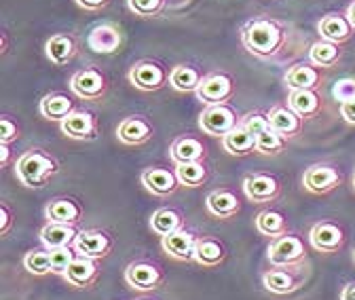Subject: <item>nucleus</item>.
I'll return each mask as SVG.
<instances>
[{
	"label": "nucleus",
	"instance_id": "obj_31",
	"mask_svg": "<svg viewBox=\"0 0 355 300\" xmlns=\"http://www.w3.org/2000/svg\"><path fill=\"white\" fill-rule=\"evenodd\" d=\"M47 58L55 66H66L76 55V40L66 34H55L47 40Z\"/></svg>",
	"mask_w": 355,
	"mask_h": 300
},
{
	"label": "nucleus",
	"instance_id": "obj_34",
	"mask_svg": "<svg viewBox=\"0 0 355 300\" xmlns=\"http://www.w3.org/2000/svg\"><path fill=\"white\" fill-rule=\"evenodd\" d=\"M74 108V102L64 94H49L40 100V114L49 121H64Z\"/></svg>",
	"mask_w": 355,
	"mask_h": 300
},
{
	"label": "nucleus",
	"instance_id": "obj_32",
	"mask_svg": "<svg viewBox=\"0 0 355 300\" xmlns=\"http://www.w3.org/2000/svg\"><path fill=\"white\" fill-rule=\"evenodd\" d=\"M222 146H225V150L229 155L243 157V155H250L252 150H256V138L245 130L239 121V125L235 127V130L222 138Z\"/></svg>",
	"mask_w": 355,
	"mask_h": 300
},
{
	"label": "nucleus",
	"instance_id": "obj_46",
	"mask_svg": "<svg viewBox=\"0 0 355 300\" xmlns=\"http://www.w3.org/2000/svg\"><path fill=\"white\" fill-rule=\"evenodd\" d=\"M76 3L83 7V9H89V11H96V9H102L106 7L110 0H76Z\"/></svg>",
	"mask_w": 355,
	"mask_h": 300
},
{
	"label": "nucleus",
	"instance_id": "obj_9",
	"mask_svg": "<svg viewBox=\"0 0 355 300\" xmlns=\"http://www.w3.org/2000/svg\"><path fill=\"white\" fill-rule=\"evenodd\" d=\"M114 247V239L108 231L104 229H85L78 233L74 249L78 252V256H87V258L94 261H102L112 252Z\"/></svg>",
	"mask_w": 355,
	"mask_h": 300
},
{
	"label": "nucleus",
	"instance_id": "obj_17",
	"mask_svg": "<svg viewBox=\"0 0 355 300\" xmlns=\"http://www.w3.org/2000/svg\"><path fill=\"white\" fill-rule=\"evenodd\" d=\"M142 184L155 197H169L180 186V180L175 176V169L165 167H148L142 171Z\"/></svg>",
	"mask_w": 355,
	"mask_h": 300
},
{
	"label": "nucleus",
	"instance_id": "obj_35",
	"mask_svg": "<svg viewBox=\"0 0 355 300\" xmlns=\"http://www.w3.org/2000/svg\"><path fill=\"white\" fill-rule=\"evenodd\" d=\"M203 76L197 68L193 66H187V64H180V66H175L171 72H169V82H171V87L175 91H197L199 89V85H201Z\"/></svg>",
	"mask_w": 355,
	"mask_h": 300
},
{
	"label": "nucleus",
	"instance_id": "obj_47",
	"mask_svg": "<svg viewBox=\"0 0 355 300\" xmlns=\"http://www.w3.org/2000/svg\"><path fill=\"white\" fill-rule=\"evenodd\" d=\"M11 161V150H9V144H0V165L7 167Z\"/></svg>",
	"mask_w": 355,
	"mask_h": 300
},
{
	"label": "nucleus",
	"instance_id": "obj_25",
	"mask_svg": "<svg viewBox=\"0 0 355 300\" xmlns=\"http://www.w3.org/2000/svg\"><path fill=\"white\" fill-rule=\"evenodd\" d=\"M80 231H76L74 224H60V222H47L40 229V241L47 249H58V247H68L76 243Z\"/></svg>",
	"mask_w": 355,
	"mask_h": 300
},
{
	"label": "nucleus",
	"instance_id": "obj_23",
	"mask_svg": "<svg viewBox=\"0 0 355 300\" xmlns=\"http://www.w3.org/2000/svg\"><path fill=\"white\" fill-rule=\"evenodd\" d=\"M266 116H269V123H271L273 130L277 134H282L286 140L296 138L304 127V118L298 116L290 106H275V108H271V112Z\"/></svg>",
	"mask_w": 355,
	"mask_h": 300
},
{
	"label": "nucleus",
	"instance_id": "obj_1",
	"mask_svg": "<svg viewBox=\"0 0 355 300\" xmlns=\"http://www.w3.org/2000/svg\"><path fill=\"white\" fill-rule=\"evenodd\" d=\"M241 40L250 53H254L258 58H273L284 47L286 32L277 21L260 17V19H252L243 28Z\"/></svg>",
	"mask_w": 355,
	"mask_h": 300
},
{
	"label": "nucleus",
	"instance_id": "obj_42",
	"mask_svg": "<svg viewBox=\"0 0 355 300\" xmlns=\"http://www.w3.org/2000/svg\"><path fill=\"white\" fill-rule=\"evenodd\" d=\"M332 98L336 102H349V100H355V78H340L334 82L332 87Z\"/></svg>",
	"mask_w": 355,
	"mask_h": 300
},
{
	"label": "nucleus",
	"instance_id": "obj_41",
	"mask_svg": "<svg viewBox=\"0 0 355 300\" xmlns=\"http://www.w3.org/2000/svg\"><path fill=\"white\" fill-rule=\"evenodd\" d=\"M241 125L245 127V130H248L254 138H256L258 134H262L264 130H269V127H271L269 116H266V114H260V112H252V114L243 116V118H241Z\"/></svg>",
	"mask_w": 355,
	"mask_h": 300
},
{
	"label": "nucleus",
	"instance_id": "obj_13",
	"mask_svg": "<svg viewBox=\"0 0 355 300\" xmlns=\"http://www.w3.org/2000/svg\"><path fill=\"white\" fill-rule=\"evenodd\" d=\"M70 89L83 100H100L106 94V76L96 68L78 70L70 80Z\"/></svg>",
	"mask_w": 355,
	"mask_h": 300
},
{
	"label": "nucleus",
	"instance_id": "obj_8",
	"mask_svg": "<svg viewBox=\"0 0 355 300\" xmlns=\"http://www.w3.org/2000/svg\"><path fill=\"white\" fill-rule=\"evenodd\" d=\"M309 243H311V247L322 254H336L345 247L347 235L338 222L322 220V222L313 224V229L309 231Z\"/></svg>",
	"mask_w": 355,
	"mask_h": 300
},
{
	"label": "nucleus",
	"instance_id": "obj_22",
	"mask_svg": "<svg viewBox=\"0 0 355 300\" xmlns=\"http://www.w3.org/2000/svg\"><path fill=\"white\" fill-rule=\"evenodd\" d=\"M227 256H229L227 245L220 239L207 237V235H201L197 239V247H195V263L197 265H201L205 269H216L227 261Z\"/></svg>",
	"mask_w": 355,
	"mask_h": 300
},
{
	"label": "nucleus",
	"instance_id": "obj_19",
	"mask_svg": "<svg viewBox=\"0 0 355 300\" xmlns=\"http://www.w3.org/2000/svg\"><path fill=\"white\" fill-rule=\"evenodd\" d=\"M44 218L47 222H60V224H78L83 218V205L72 197H58L51 199L44 207Z\"/></svg>",
	"mask_w": 355,
	"mask_h": 300
},
{
	"label": "nucleus",
	"instance_id": "obj_40",
	"mask_svg": "<svg viewBox=\"0 0 355 300\" xmlns=\"http://www.w3.org/2000/svg\"><path fill=\"white\" fill-rule=\"evenodd\" d=\"M129 9L142 17H155L163 11L165 0H127Z\"/></svg>",
	"mask_w": 355,
	"mask_h": 300
},
{
	"label": "nucleus",
	"instance_id": "obj_39",
	"mask_svg": "<svg viewBox=\"0 0 355 300\" xmlns=\"http://www.w3.org/2000/svg\"><path fill=\"white\" fill-rule=\"evenodd\" d=\"M78 256V252L74 249V245L68 247H58L51 249V271L60 277H64V273L68 271V267L72 265V261Z\"/></svg>",
	"mask_w": 355,
	"mask_h": 300
},
{
	"label": "nucleus",
	"instance_id": "obj_18",
	"mask_svg": "<svg viewBox=\"0 0 355 300\" xmlns=\"http://www.w3.org/2000/svg\"><path fill=\"white\" fill-rule=\"evenodd\" d=\"M64 279L68 281V285L76 290L92 288L100 279V265L94 258H87V256H76L68 271L64 273Z\"/></svg>",
	"mask_w": 355,
	"mask_h": 300
},
{
	"label": "nucleus",
	"instance_id": "obj_24",
	"mask_svg": "<svg viewBox=\"0 0 355 300\" xmlns=\"http://www.w3.org/2000/svg\"><path fill=\"white\" fill-rule=\"evenodd\" d=\"M318 30L322 34L324 40H330V42H336V45H343V42H347L355 28L351 26L349 17L347 15H340V13H328L320 19L318 24Z\"/></svg>",
	"mask_w": 355,
	"mask_h": 300
},
{
	"label": "nucleus",
	"instance_id": "obj_11",
	"mask_svg": "<svg viewBox=\"0 0 355 300\" xmlns=\"http://www.w3.org/2000/svg\"><path fill=\"white\" fill-rule=\"evenodd\" d=\"M167 78H169L167 70L157 62H138L129 70L131 85L142 91H159L167 82Z\"/></svg>",
	"mask_w": 355,
	"mask_h": 300
},
{
	"label": "nucleus",
	"instance_id": "obj_38",
	"mask_svg": "<svg viewBox=\"0 0 355 300\" xmlns=\"http://www.w3.org/2000/svg\"><path fill=\"white\" fill-rule=\"evenodd\" d=\"M286 138L282 134H277L273 127H269V130H264L262 134L256 136V152L260 155H266V157H273V155H279L284 152L286 148Z\"/></svg>",
	"mask_w": 355,
	"mask_h": 300
},
{
	"label": "nucleus",
	"instance_id": "obj_29",
	"mask_svg": "<svg viewBox=\"0 0 355 300\" xmlns=\"http://www.w3.org/2000/svg\"><path fill=\"white\" fill-rule=\"evenodd\" d=\"M171 161L173 163H193V161H203L205 159V146L197 138L184 136L178 138L171 148H169Z\"/></svg>",
	"mask_w": 355,
	"mask_h": 300
},
{
	"label": "nucleus",
	"instance_id": "obj_44",
	"mask_svg": "<svg viewBox=\"0 0 355 300\" xmlns=\"http://www.w3.org/2000/svg\"><path fill=\"white\" fill-rule=\"evenodd\" d=\"M13 224V213L7 203H0V235H9Z\"/></svg>",
	"mask_w": 355,
	"mask_h": 300
},
{
	"label": "nucleus",
	"instance_id": "obj_15",
	"mask_svg": "<svg viewBox=\"0 0 355 300\" xmlns=\"http://www.w3.org/2000/svg\"><path fill=\"white\" fill-rule=\"evenodd\" d=\"M197 235L191 229H180L167 237H161V245L167 256H171L173 261H195V247H197Z\"/></svg>",
	"mask_w": 355,
	"mask_h": 300
},
{
	"label": "nucleus",
	"instance_id": "obj_12",
	"mask_svg": "<svg viewBox=\"0 0 355 300\" xmlns=\"http://www.w3.org/2000/svg\"><path fill=\"white\" fill-rule=\"evenodd\" d=\"M243 193L254 203H271L282 195V184L271 174H250L243 180Z\"/></svg>",
	"mask_w": 355,
	"mask_h": 300
},
{
	"label": "nucleus",
	"instance_id": "obj_2",
	"mask_svg": "<svg viewBox=\"0 0 355 300\" xmlns=\"http://www.w3.org/2000/svg\"><path fill=\"white\" fill-rule=\"evenodd\" d=\"M60 163L40 148H30L26 150L17 163H15V174L19 182L28 188H42L49 182L51 176L58 174Z\"/></svg>",
	"mask_w": 355,
	"mask_h": 300
},
{
	"label": "nucleus",
	"instance_id": "obj_37",
	"mask_svg": "<svg viewBox=\"0 0 355 300\" xmlns=\"http://www.w3.org/2000/svg\"><path fill=\"white\" fill-rule=\"evenodd\" d=\"M24 267L28 273L42 277V275H49L51 271V249H30L24 256Z\"/></svg>",
	"mask_w": 355,
	"mask_h": 300
},
{
	"label": "nucleus",
	"instance_id": "obj_14",
	"mask_svg": "<svg viewBox=\"0 0 355 300\" xmlns=\"http://www.w3.org/2000/svg\"><path fill=\"white\" fill-rule=\"evenodd\" d=\"M64 136L72 140H94L98 138V118L87 110H72L64 121H60Z\"/></svg>",
	"mask_w": 355,
	"mask_h": 300
},
{
	"label": "nucleus",
	"instance_id": "obj_10",
	"mask_svg": "<svg viewBox=\"0 0 355 300\" xmlns=\"http://www.w3.org/2000/svg\"><path fill=\"white\" fill-rule=\"evenodd\" d=\"M233 91H235V85H233L231 76L216 72V74L203 76L199 89L195 94L203 104L211 106V104H227V100L233 96Z\"/></svg>",
	"mask_w": 355,
	"mask_h": 300
},
{
	"label": "nucleus",
	"instance_id": "obj_49",
	"mask_svg": "<svg viewBox=\"0 0 355 300\" xmlns=\"http://www.w3.org/2000/svg\"><path fill=\"white\" fill-rule=\"evenodd\" d=\"M347 17H349V21H351V26L355 28V0H353V3L347 7V13H345Z\"/></svg>",
	"mask_w": 355,
	"mask_h": 300
},
{
	"label": "nucleus",
	"instance_id": "obj_43",
	"mask_svg": "<svg viewBox=\"0 0 355 300\" xmlns=\"http://www.w3.org/2000/svg\"><path fill=\"white\" fill-rule=\"evenodd\" d=\"M19 138V127L11 116L0 118V144H11Z\"/></svg>",
	"mask_w": 355,
	"mask_h": 300
},
{
	"label": "nucleus",
	"instance_id": "obj_16",
	"mask_svg": "<svg viewBox=\"0 0 355 300\" xmlns=\"http://www.w3.org/2000/svg\"><path fill=\"white\" fill-rule=\"evenodd\" d=\"M153 125L144 116H127L116 127V138L125 146H142L153 138Z\"/></svg>",
	"mask_w": 355,
	"mask_h": 300
},
{
	"label": "nucleus",
	"instance_id": "obj_45",
	"mask_svg": "<svg viewBox=\"0 0 355 300\" xmlns=\"http://www.w3.org/2000/svg\"><path fill=\"white\" fill-rule=\"evenodd\" d=\"M340 116L347 121V123H351V125H355V100H349V102H343L340 104Z\"/></svg>",
	"mask_w": 355,
	"mask_h": 300
},
{
	"label": "nucleus",
	"instance_id": "obj_20",
	"mask_svg": "<svg viewBox=\"0 0 355 300\" xmlns=\"http://www.w3.org/2000/svg\"><path fill=\"white\" fill-rule=\"evenodd\" d=\"M205 207H207V211L211 213V216L222 218V220H229V218L237 216V213L241 211V201L229 188H216V191H211L207 195Z\"/></svg>",
	"mask_w": 355,
	"mask_h": 300
},
{
	"label": "nucleus",
	"instance_id": "obj_52",
	"mask_svg": "<svg viewBox=\"0 0 355 300\" xmlns=\"http://www.w3.org/2000/svg\"><path fill=\"white\" fill-rule=\"evenodd\" d=\"M353 258H355V254H353Z\"/></svg>",
	"mask_w": 355,
	"mask_h": 300
},
{
	"label": "nucleus",
	"instance_id": "obj_33",
	"mask_svg": "<svg viewBox=\"0 0 355 300\" xmlns=\"http://www.w3.org/2000/svg\"><path fill=\"white\" fill-rule=\"evenodd\" d=\"M343 58V49L340 45H336V42H330V40H318L311 45L309 49V60L311 64L315 66H322V68H332L338 64V60Z\"/></svg>",
	"mask_w": 355,
	"mask_h": 300
},
{
	"label": "nucleus",
	"instance_id": "obj_48",
	"mask_svg": "<svg viewBox=\"0 0 355 300\" xmlns=\"http://www.w3.org/2000/svg\"><path fill=\"white\" fill-rule=\"evenodd\" d=\"M340 300H355V283H347L340 292Z\"/></svg>",
	"mask_w": 355,
	"mask_h": 300
},
{
	"label": "nucleus",
	"instance_id": "obj_30",
	"mask_svg": "<svg viewBox=\"0 0 355 300\" xmlns=\"http://www.w3.org/2000/svg\"><path fill=\"white\" fill-rule=\"evenodd\" d=\"M256 231L269 239H277L288 233V220L277 209H264L256 216Z\"/></svg>",
	"mask_w": 355,
	"mask_h": 300
},
{
	"label": "nucleus",
	"instance_id": "obj_4",
	"mask_svg": "<svg viewBox=\"0 0 355 300\" xmlns=\"http://www.w3.org/2000/svg\"><path fill=\"white\" fill-rule=\"evenodd\" d=\"M266 256L273 267H284V265H302L306 263V245L302 237L294 233H286L277 239L271 241Z\"/></svg>",
	"mask_w": 355,
	"mask_h": 300
},
{
	"label": "nucleus",
	"instance_id": "obj_36",
	"mask_svg": "<svg viewBox=\"0 0 355 300\" xmlns=\"http://www.w3.org/2000/svg\"><path fill=\"white\" fill-rule=\"evenodd\" d=\"M175 176L180 180L182 186L197 188L207 180V167L203 161H193V163H175Z\"/></svg>",
	"mask_w": 355,
	"mask_h": 300
},
{
	"label": "nucleus",
	"instance_id": "obj_6",
	"mask_svg": "<svg viewBox=\"0 0 355 300\" xmlns=\"http://www.w3.org/2000/svg\"><path fill=\"white\" fill-rule=\"evenodd\" d=\"M125 281L136 292H155L165 283V273L157 263L133 261L125 269Z\"/></svg>",
	"mask_w": 355,
	"mask_h": 300
},
{
	"label": "nucleus",
	"instance_id": "obj_27",
	"mask_svg": "<svg viewBox=\"0 0 355 300\" xmlns=\"http://www.w3.org/2000/svg\"><path fill=\"white\" fill-rule=\"evenodd\" d=\"M150 229L159 237H167L175 231L184 229V216L180 209L175 207H159L153 218H150Z\"/></svg>",
	"mask_w": 355,
	"mask_h": 300
},
{
	"label": "nucleus",
	"instance_id": "obj_3",
	"mask_svg": "<svg viewBox=\"0 0 355 300\" xmlns=\"http://www.w3.org/2000/svg\"><path fill=\"white\" fill-rule=\"evenodd\" d=\"M306 281V267L302 265H284V267H273L264 271L262 283L266 292L277 294V296H288L300 290Z\"/></svg>",
	"mask_w": 355,
	"mask_h": 300
},
{
	"label": "nucleus",
	"instance_id": "obj_50",
	"mask_svg": "<svg viewBox=\"0 0 355 300\" xmlns=\"http://www.w3.org/2000/svg\"><path fill=\"white\" fill-rule=\"evenodd\" d=\"M138 300H153V298H138Z\"/></svg>",
	"mask_w": 355,
	"mask_h": 300
},
{
	"label": "nucleus",
	"instance_id": "obj_7",
	"mask_svg": "<svg viewBox=\"0 0 355 300\" xmlns=\"http://www.w3.org/2000/svg\"><path fill=\"white\" fill-rule=\"evenodd\" d=\"M302 184L309 193H313V195H328L343 184V174H340V169L334 165L315 163V165L304 169Z\"/></svg>",
	"mask_w": 355,
	"mask_h": 300
},
{
	"label": "nucleus",
	"instance_id": "obj_28",
	"mask_svg": "<svg viewBox=\"0 0 355 300\" xmlns=\"http://www.w3.org/2000/svg\"><path fill=\"white\" fill-rule=\"evenodd\" d=\"M322 72L315 64H296L286 72V85L292 89H315Z\"/></svg>",
	"mask_w": 355,
	"mask_h": 300
},
{
	"label": "nucleus",
	"instance_id": "obj_51",
	"mask_svg": "<svg viewBox=\"0 0 355 300\" xmlns=\"http://www.w3.org/2000/svg\"><path fill=\"white\" fill-rule=\"evenodd\" d=\"M353 188H355V176H353Z\"/></svg>",
	"mask_w": 355,
	"mask_h": 300
},
{
	"label": "nucleus",
	"instance_id": "obj_5",
	"mask_svg": "<svg viewBox=\"0 0 355 300\" xmlns=\"http://www.w3.org/2000/svg\"><path fill=\"white\" fill-rule=\"evenodd\" d=\"M239 121L241 118L237 116V112L229 104H211L201 112L199 127L207 136L225 138L229 132H233L239 125Z\"/></svg>",
	"mask_w": 355,
	"mask_h": 300
},
{
	"label": "nucleus",
	"instance_id": "obj_26",
	"mask_svg": "<svg viewBox=\"0 0 355 300\" xmlns=\"http://www.w3.org/2000/svg\"><path fill=\"white\" fill-rule=\"evenodd\" d=\"M288 106L302 118H313L322 110V98L315 89H292L288 96Z\"/></svg>",
	"mask_w": 355,
	"mask_h": 300
},
{
	"label": "nucleus",
	"instance_id": "obj_21",
	"mask_svg": "<svg viewBox=\"0 0 355 300\" xmlns=\"http://www.w3.org/2000/svg\"><path fill=\"white\" fill-rule=\"evenodd\" d=\"M121 30L112 24H100L96 26L92 32L87 36V47L92 49L94 53H102V55H108V53H114L119 47H121Z\"/></svg>",
	"mask_w": 355,
	"mask_h": 300
}]
</instances>
